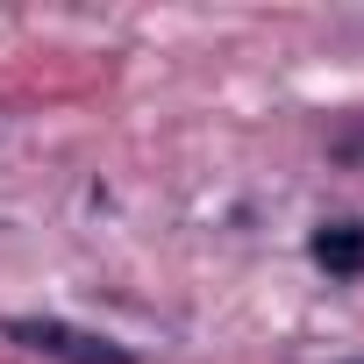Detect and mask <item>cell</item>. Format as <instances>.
Listing matches in <instances>:
<instances>
[{
	"label": "cell",
	"instance_id": "obj_1",
	"mask_svg": "<svg viewBox=\"0 0 364 364\" xmlns=\"http://www.w3.org/2000/svg\"><path fill=\"white\" fill-rule=\"evenodd\" d=\"M0 336L22 343V350H36V357H58V364H136L122 343H107L93 328H72V321H50V314H8Z\"/></svg>",
	"mask_w": 364,
	"mask_h": 364
},
{
	"label": "cell",
	"instance_id": "obj_2",
	"mask_svg": "<svg viewBox=\"0 0 364 364\" xmlns=\"http://www.w3.org/2000/svg\"><path fill=\"white\" fill-rule=\"evenodd\" d=\"M307 257H314L328 279H357V272H364V229H357V222H321V229L307 236Z\"/></svg>",
	"mask_w": 364,
	"mask_h": 364
},
{
	"label": "cell",
	"instance_id": "obj_3",
	"mask_svg": "<svg viewBox=\"0 0 364 364\" xmlns=\"http://www.w3.org/2000/svg\"><path fill=\"white\" fill-rule=\"evenodd\" d=\"M350 364H364V357H350Z\"/></svg>",
	"mask_w": 364,
	"mask_h": 364
}]
</instances>
